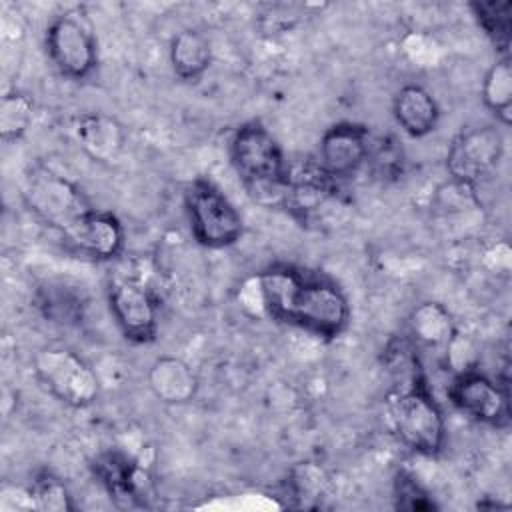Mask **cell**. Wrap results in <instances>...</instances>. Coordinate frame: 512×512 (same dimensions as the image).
<instances>
[{
	"label": "cell",
	"mask_w": 512,
	"mask_h": 512,
	"mask_svg": "<svg viewBox=\"0 0 512 512\" xmlns=\"http://www.w3.org/2000/svg\"><path fill=\"white\" fill-rule=\"evenodd\" d=\"M22 196L36 218L60 234L92 210L76 182L44 164H36L26 172Z\"/></svg>",
	"instance_id": "obj_5"
},
{
	"label": "cell",
	"mask_w": 512,
	"mask_h": 512,
	"mask_svg": "<svg viewBox=\"0 0 512 512\" xmlns=\"http://www.w3.org/2000/svg\"><path fill=\"white\" fill-rule=\"evenodd\" d=\"M484 106L508 126L512 120V66L508 56H500L484 74L482 80Z\"/></svg>",
	"instance_id": "obj_20"
},
{
	"label": "cell",
	"mask_w": 512,
	"mask_h": 512,
	"mask_svg": "<svg viewBox=\"0 0 512 512\" xmlns=\"http://www.w3.org/2000/svg\"><path fill=\"white\" fill-rule=\"evenodd\" d=\"M388 412L394 432L410 450L422 456H436L442 450L446 438L444 414L420 368L408 374L400 390L392 392Z\"/></svg>",
	"instance_id": "obj_3"
},
{
	"label": "cell",
	"mask_w": 512,
	"mask_h": 512,
	"mask_svg": "<svg viewBox=\"0 0 512 512\" xmlns=\"http://www.w3.org/2000/svg\"><path fill=\"white\" fill-rule=\"evenodd\" d=\"M72 134L94 162H114L126 144L122 124L102 112H82L74 118Z\"/></svg>",
	"instance_id": "obj_14"
},
{
	"label": "cell",
	"mask_w": 512,
	"mask_h": 512,
	"mask_svg": "<svg viewBox=\"0 0 512 512\" xmlns=\"http://www.w3.org/2000/svg\"><path fill=\"white\" fill-rule=\"evenodd\" d=\"M62 238L70 248L88 258L112 260L124 248V226L112 212L92 208Z\"/></svg>",
	"instance_id": "obj_13"
},
{
	"label": "cell",
	"mask_w": 512,
	"mask_h": 512,
	"mask_svg": "<svg viewBox=\"0 0 512 512\" xmlns=\"http://www.w3.org/2000/svg\"><path fill=\"white\" fill-rule=\"evenodd\" d=\"M338 180L328 176L314 160H306L288 168V188L284 196V208L298 220L308 222L330 200L336 198Z\"/></svg>",
	"instance_id": "obj_12"
},
{
	"label": "cell",
	"mask_w": 512,
	"mask_h": 512,
	"mask_svg": "<svg viewBox=\"0 0 512 512\" xmlns=\"http://www.w3.org/2000/svg\"><path fill=\"white\" fill-rule=\"evenodd\" d=\"M112 318L126 340L134 344L154 342L158 334V300L152 290L136 278H114L108 284Z\"/></svg>",
	"instance_id": "obj_9"
},
{
	"label": "cell",
	"mask_w": 512,
	"mask_h": 512,
	"mask_svg": "<svg viewBox=\"0 0 512 512\" xmlns=\"http://www.w3.org/2000/svg\"><path fill=\"white\" fill-rule=\"evenodd\" d=\"M28 506L42 512H68L74 510L72 498L64 482L50 470H42L34 476L26 488Z\"/></svg>",
	"instance_id": "obj_22"
},
{
	"label": "cell",
	"mask_w": 512,
	"mask_h": 512,
	"mask_svg": "<svg viewBox=\"0 0 512 512\" xmlns=\"http://www.w3.org/2000/svg\"><path fill=\"white\" fill-rule=\"evenodd\" d=\"M456 334L452 314L440 302H420L408 318V336L414 346L444 348Z\"/></svg>",
	"instance_id": "obj_18"
},
{
	"label": "cell",
	"mask_w": 512,
	"mask_h": 512,
	"mask_svg": "<svg viewBox=\"0 0 512 512\" xmlns=\"http://www.w3.org/2000/svg\"><path fill=\"white\" fill-rule=\"evenodd\" d=\"M230 160L248 194L266 206H282L288 188V160L260 120L240 124L230 140Z\"/></svg>",
	"instance_id": "obj_2"
},
{
	"label": "cell",
	"mask_w": 512,
	"mask_h": 512,
	"mask_svg": "<svg viewBox=\"0 0 512 512\" xmlns=\"http://www.w3.org/2000/svg\"><path fill=\"white\" fill-rule=\"evenodd\" d=\"M446 394L454 408L476 422L498 428L510 422L508 384L482 374L478 368L456 372Z\"/></svg>",
	"instance_id": "obj_8"
},
{
	"label": "cell",
	"mask_w": 512,
	"mask_h": 512,
	"mask_svg": "<svg viewBox=\"0 0 512 512\" xmlns=\"http://www.w3.org/2000/svg\"><path fill=\"white\" fill-rule=\"evenodd\" d=\"M34 120V100L24 92H8L0 102V138L14 142L24 136Z\"/></svg>",
	"instance_id": "obj_24"
},
{
	"label": "cell",
	"mask_w": 512,
	"mask_h": 512,
	"mask_svg": "<svg viewBox=\"0 0 512 512\" xmlns=\"http://www.w3.org/2000/svg\"><path fill=\"white\" fill-rule=\"evenodd\" d=\"M392 114L398 126L412 138H422L434 132L440 120L438 102L418 84H406L396 92Z\"/></svg>",
	"instance_id": "obj_17"
},
{
	"label": "cell",
	"mask_w": 512,
	"mask_h": 512,
	"mask_svg": "<svg viewBox=\"0 0 512 512\" xmlns=\"http://www.w3.org/2000/svg\"><path fill=\"white\" fill-rule=\"evenodd\" d=\"M150 392L164 404H188L198 392V376L176 356L156 358L146 374Z\"/></svg>",
	"instance_id": "obj_15"
},
{
	"label": "cell",
	"mask_w": 512,
	"mask_h": 512,
	"mask_svg": "<svg viewBox=\"0 0 512 512\" xmlns=\"http://www.w3.org/2000/svg\"><path fill=\"white\" fill-rule=\"evenodd\" d=\"M502 152V132L492 124L476 126L460 132L452 140L446 156V168L454 182L474 188L478 180L498 166Z\"/></svg>",
	"instance_id": "obj_10"
},
{
	"label": "cell",
	"mask_w": 512,
	"mask_h": 512,
	"mask_svg": "<svg viewBox=\"0 0 512 512\" xmlns=\"http://www.w3.org/2000/svg\"><path fill=\"white\" fill-rule=\"evenodd\" d=\"M80 10H68L50 20L44 34L48 60L60 76L70 80L88 78L98 64V48L90 26Z\"/></svg>",
	"instance_id": "obj_7"
},
{
	"label": "cell",
	"mask_w": 512,
	"mask_h": 512,
	"mask_svg": "<svg viewBox=\"0 0 512 512\" xmlns=\"http://www.w3.org/2000/svg\"><path fill=\"white\" fill-rule=\"evenodd\" d=\"M184 206L194 240L204 248H226L240 240L242 214L208 178H194L184 192Z\"/></svg>",
	"instance_id": "obj_4"
},
{
	"label": "cell",
	"mask_w": 512,
	"mask_h": 512,
	"mask_svg": "<svg viewBox=\"0 0 512 512\" xmlns=\"http://www.w3.org/2000/svg\"><path fill=\"white\" fill-rule=\"evenodd\" d=\"M34 374L54 398L72 408L90 406L100 394L92 366L66 346L40 348L34 354Z\"/></svg>",
	"instance_id": "obj_6"
},
{
	"label": "cell",
	"mask_w": 512,
	"mask_h": 512,
	"mask_svg": "<svg viewBox=\"0 0 512 512\" xmlns=\"http://www.w3.org/2000/svg\"><path fill=\"white\" fill-rule=\"evenodd\" d=\"M168 54L174 74L184 82L200 80L212 62V48L208 38L194 28L180 30L170 40Z\"/></svg>",
	"instance_id": "obj_19"
},
{
	"label": "cell",
	"mask_w": 512,
	"mask_h": 512,
	"mask_svg": "<svg viewBox=\"0 0 512 512\" xmlns=\"http://www.w3.org/2000/svg\"><path fill=\"white\" fill-rule=\"evenodd\" d=\"M92 472L104 490L118 502L132 504L142 492L144 472L136 460L118 450L102 452L92 462Z\"/></svg>",
	"instance_id": "obj_16"
},
{
	"label": "cell",
	"mask_w": 512,
	"mask_h": 512,
	"mask_svg": "<svg viewBox=\"0 0 512 512\" xmlns=\"http://www.w3.org/2000/svg\"><path fill=\"white\" fill-rule=\"evenodd\" d=\"M36 306L40 312L50 320L58 324H78L84 316V302L76 294L68 290V286L56 284L46 286L36 296Z\"/></svg>",
	"instance_id": "obj_23"
},
{
	"label": "cell",
	"mask_w": 512,
	"mask_h": 512,
	"mask_svg": "<svg viewBox=\"0 0 512 512\" xmlns=\"http://www.w3.org/2000/svg\"><path fill=\"white\" fill-rule=\"evenodd\" d=\"M370 130L358 122H336L324 130L316 162L334 180L350 178L368 160Z\"/></svg>",
	"instance_id": "obj_11"
},
{
	"label": "cell",
	"mask_w": 512,
	"mask_h": 512,
	"mask_svg": "<svg viewBox=\"0 0 512 512\" xmlns=\"http://www.w3.org/2000/svg\"><path fill=\"white\" fill-rule=\"evenodd\" d=\"M470 10L484 30V34L492 40L502 56H508L510 38H512V2L510 0H480L472 2Z\"/></svg>",
	"instance_id": "obj_21"
},
{
	"label": "cell",
	"mask_w": 512,
	"mask_h": 512,
	"mask_svg": "<svg viewBox=\"0 0 512 512\" xmlns=\"http://www.w3.org/2000/svg\"><path fill=\"white\" fill-rule=\"evenodd\" d=\"M394 504L398 510H434L436 504L430 494L420 486V482L406 470H400L394 480Z\"/></svg>",
	"instance_id": "obj_25"
},
{
	"label": "cell",
	"mask_w": 512,
	"mask_h": 512,
	"mask_svg": "<svg viewBox=\"0 0 512 512\" xmlns=\"http://www.w3.org/2000/svg\"><path fill=\"white\" fill-rule=\"evenodd\" d=\"M238 300L252 316L288 324L324 340L338 338L350 322V304L342 288L326 276L292 264H274L250 276Z\"/></svg>",
	"instance_id": "obj_1"
}]
</instances>
